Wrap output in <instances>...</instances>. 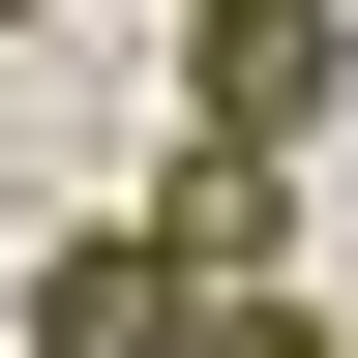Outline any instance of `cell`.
<instances>
[{
  "label": "cell",
  "mask_w": 358,
  "mask_h": 358,
  "mask_svg": "<svg viewBox=\"0 0 358 358\" xmlns=\"http://www.w3.org/2000/svg\"><path fill=\"white\" fill-rule=\"evenodd\" d=\"M120 239H150L179 299H268V268H299V179H268V150H179L150 209H120Z\"/></svg>",
  "instance_id": "7a4b0ae2"
},
{
  "label": "cell",
  "mask_w": 358,
  "mask_h": 358,
  "mask_svg": "<svg viewBox=\"0 0 358 358\" xmlns=\"http://www.w3.org/2000/svg\"><path fill=\"white\" fill-rule=\"evenodd\" d=\"M179 358H329V299L268 268V299H179Z\"/></svg>",
  "instance_id": "277c9868"
},
{
  "label": "cell",
  "mask_w": 358,
  "mask_h": 358,
  "mask_svg": "<svg viewBox=\"0 0 358 358\" xmlns=\"http://www.w3.org/2000/svg\"><path fill=\"white\" fill-rule=\"evenodd\" d=\"M0 30H30V0H0Z\"/></svg>",
  "instance_id": "5b68a950"
},
{
  "label": "cell",
  "mask_w": 358,
  "mask_h": 358,
  "mask_svg": "<svg viewBox=\"0 0 358 358\" xmlns=\"http://www.w3.org/2000/svg\"><path fill=\"white\" fill-rule=\"evenodd\" d=\"M30 358H179V268L150 239H60V268H30Z\"/></svg>",
  "instance_id": "3957f363"
},
{
  "label": "cell",
  "mask_w": 358,
  "mask_h": 358,
  "mask_svg": "<svg viewBox=\"0 0 358 358\" xmlns=\"http://www.w3.org/2000/svg\"><path fill=\"white\" fill-rule=\"evenodd\" d=\"M329 90H358L329 0H179V150H268V179H299V150H329Z\"/></svg>",
  "instance_id": "6da1fadb"
}]
</instances>
